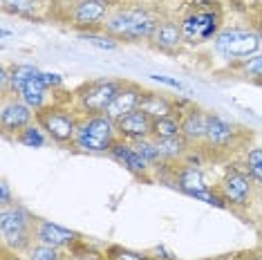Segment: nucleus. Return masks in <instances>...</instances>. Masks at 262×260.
<instances>
[{
  "mask_svg": "<svg viewBox=\"0 0 262 260\" xmlns=\"http://www.w3.org/2000/svg\"><path fill=\"white\" fill-rule=\"evenodd\" d=\"M188 11L182 16L180 27L188 45H200L215 38L222 29V7L217 0H188Z\"/></svg>",
  "mask_w": 262,
  "mask_h": 260,
  "instance_id": "f257e3e1",
  "label": "nucleus"
},
{
  "mask_svg": "<svg viewBox=\"0 0 262 260\" xmlns=\"http://www.w3.org/2000/svg\"><path fill=\"white\" fill-rule=\"evenodd\" d=\"M157 25L159 20L144 7H117L110 11L103 29L117 40L139 43V40H150Z\"/></svg>",
  "mask_w": 262,
  "mask_h": 260,
  "instance_id": "f03ea898",
  "label": "nucleus"
},
{
  "mask_svg": "<svg viewBox=\"0 0 262 260\" xmlns=\"http://www.w3.org/2000/svg\"><path fill=\"white\" fill-rule=\"evenodd\" d=\"M36 218L25 206L9 204L0 206V238L3 247L16 253H27L29 247L36 242Z\"/></svg>",
  "mask_w": 262,
  "mask_h": 260,
  "instance_id": "7ed1b4c3",
  "label": "nucleus"
},
{
  "mask_svg": "<svg viewBox=\"0 0 262 260\" xmlns=\"http://www.w3.org/2000/svg\"><path fill=\"white\" fill-rule=\"evenodd\" d=\"M119 139L117 126L108 115H92L79 123L74 137V148L90 155H108L110 148Z\"/></svg>",
  "mask_w": 262,
  "mask_h": 260,
  "instance_id": "20e7f679",
  "label": "nucleus"
},
{
  "mask_svg": "<svg viewBox=\"0 0 262 260\" xmlns=\"http://www.w3.org/2000/svg\"><path fill=\"white\" fill-rule=\"evenodd\" d=\"M170 184L177 191L190 195L195 200L217 206V209H229L224 202V198L220 195L217 186H211L206 182L202 168H198V164H188V162H180V164H170Z\"/></svg>",
  "mask_w": 262,
  "mask_h": 260,
  "instance_id": "39448f33",
  "label": "nucleus"
},
{
  "mask_svg": "<svg viewBox=\"0 0 262 260\" xmlns=\"http://www.w3.org/2000/svg\"><path fill=\"white\" fill-rule=\"evenodd\" d=\"M217 191L224 198V202L229 209L233 211H244V209H251L255 193H258V184L251 177V173L247 170V166H229L224 170L222 180L217 182Z\"/></svg>",
  "mask_w": 262,
  "mask_h": 260,
  "instance_id": "423d86ee",
  "label": "nucleus"
},
{
  "mask_svg": "<svg viewBox=\"0 0 262 260\" xmlns=\"http://www.w3.org/2000/svg\"><path fill=\"white\" fill-rule=\"evenodd\" d=\"M126 81L119 79H97V81H88L76 90V101L79 108L85 112V117L92 115H105L108 105L112 103V99L119 94V90L123 88Z\"/></svg>",
  "mask_w": 262,
  "mask_h": 260,
  "instance_id": "0eeeda50",
  "label": "nucleus"
},
{
  "mask_svg": "<svg viewBox=\"0 0 262 260\" xmlns=\"http://www.w3.org/2000/svg\"><path fill=\"white\" fill-rule=\"evenodd\" d=\"M36 123L45 130V135L58 146H72L76 130H79V119L70 110L58 108V105H45L36 112Z\"/></svg>",
  "mask_w": 262,
  "mask_h": 260,
  "instance_id": "6e6552de",
  "label": "nucleus"
},
{
  "mask_svg": "<svg viewBox=\"0 0 262 260\" xmlns=\"http://www.w3.org/2000/svg\"><path fill=\"white\" fill-rule=\"evenodd\" d=\"M213 45L222 56L226 58H249L258 54L262 40L255 34V29H242V27H222L220 34L213 38Z\"/></svg>",
  "mask_w": 262,
  "mask_h": 260,
  "instance_id": "1a4fd4ad",
  "label": "nucleus"
},
{
  "mask_svg": "<svg viewBox=\"0 0 262 260\" xmlns=\"http://www.w3.org/2000/svg\"><path fill=\"white\" fill-rule=\"evenodd\" d=\"M34 112L23 99H16V94H7L3 97V110H0V126H3L5 137L14 135V139L25 130L27 126L34 123Z\"/></svg>",
  "mask_w": 262,
  "mask_h": 260,
  "instance_id": "9d476101",
  "label": "nucleus"
},
{
  "mask_svg": "<svg viewBox=\"0 0 262 260\" xmlns=\"http://www.w3.org/2000/svg\"><path fill=\"white\" fill-rule=\"evenodd\" d=\"M110 11L112 5H108L105 0H79L70 7V20L74 27L94 32V29H103Z\"/></svg>",
  "mask_w": 262,
  "mask_h": 260,
  "instance_id": "9b49d317",
  "label": "nucleus"
},
{
  "mask_svg": "<svg viewBox=\"0 0 262 260\" xmlns=\"http://www.w3.org/2000/svg\"><path fill=\"white\" fill-rule=\"evenodd\" d=\"M237 135H240V130H235L233 123H229L226 119L211 112V117H208V128H206V135H204L202 144L211 150H231L237 141Z\"/></svg>",
  "mask_w": 262,
  "mask_h": 260,
  "instance_id": "f8f14e48",
  "label": "nucleus"
},
{
  "mask_svg": "<svg viewBox=\"0 0 262 260\" xmlns=\"http://www.w3.org/2000/svg\"><path fill=\"white\" fill-rule=\"evenodd\" d=\"M34 233H36V242L56 247V249L74 247L79 242V233L70 231V229H65L52 220H43V218H36V231Z\"/></svg>",
  "mask_w": 262,
  "mask_h": 260,
  "instance_id": "ddd939ff",
  "label": "nucleus"
},
{
  "mask_svg": "<svg viewBox=\"0 0 262 260\" xmlns=\"http://www.w3.org/2000/svg\"><path fill=\"white\" fill-rule=\"evenodd\" d=\"M117 126V135L123 141H139V139H148L152 135V119L148 115H144L141 110H135L130 115L121 117L119 121H115Z\"/></svg>",
  "mask_w": 262,
  "mask_h": 260,
  "instance_id": "4468645a",
  "label": "nucleus"
},
{
  "mask_svg": "<svg viewBox=\"0 0 262 260\" xmlns=\"http://www.w3.org/2000/svg\"><path fill=\"white\" fill-rule=\"evenodd\" d=\"M141 97H144V88L137 85V83H130V81H126V83H123V88L119 90V94H117L115 99H112V103L108 105L105 115H108L112 121H119L121 117H126V115H130V112L139 110Z\"/></svg>",
  "mask_w": 262,
  "mask_h": 260,
  "instance_id": "2eb2a0df",
  "label": "nucleus"
},
{
  "mask_svg": "<svg viewBox=\"0 0 262 260\" xmlns=\"http://www.w3.org/2000/svg\"><path fill=\"white\" fill-rule=\"evenodd\" d=\"M108 155L115 159V162L121 164L126 170H130L133 175H139V177H146V173L152 168L150 164H148L146 159L135 150V146L130 144V141H123V139H117L115 141V146L110 148Z\"/></svg>",
  "mask_w": 262,
  "mask_h": 260,
  "instance_id": "dca6fc26",
  "label": "nucleus"
},
{
  "mask_svg": "<svg viewBox=\"0 0 262 260\" xmlns=\"http://www.w3.org/2000/svg\"><path fill=\"white\" fill-rule=\"evenodd\" d=\"M208 117H211V112L195 108V105H190L186 112H180L182 135L190 141V144L204 141V135H206V128H208Z\"/></svg>",
  "mask_w": 262,
  "mask_h": 260,
  "instance_id": "f3484780",
  "label": "nucleus"
},
{
  "mask_svg": "<svg viewBox=\"0 0 262 260\" xmlns=\"http://www.w3.org/2000/svg\"><path fill=\"white\" fill-rule=\"evenodd\" d=\"M150 43H152V47H157V50H162V52H175V50H180L182 43H186V40H184L182 27L177 20H159Z\"/></svg>",
  "mask_w": 262,
  "mask_h": 260,
  "instance_id": "a211bd4d",
  "label": "nucleus"
},
{
  "mask_svg": "<svg viewBox=\"0 0 262 260\" xmlns=\"http://www.w3.org/2000/svg\"><path fill=\"white\" fill-rule=\"evenodd\" d=\"M139 110L150 117V119H162V117H168V115H177L175 101L155 90H144V97L139 101Z\"/></svg>",
  "mask_w": 262,
  "mask_h": 260,
  "instance_id": "6ab92c4d",
  "label": "nucleus"
},
{
  "mask_svg": "<svg viewBox=\"0 0 262 260\" xmlns=\"http://www.w3.org/2000/svg\"><path fill=\"white\" fill-rule=\"evenodd\" d=\"M155 141H157V148H159V155H162V162L180 164V162H184V157L190 153V141L184 137V135L168 137V139H155Z\"/></svg>",
  "mask_w": 262,
  "mask_h": 260,
  "instance_id": "aec40b11",
  "label": "nucleus"
},
{
  "mask_svg": "<svg viewBox=\"0 0 262 260\" xmlns=\"http://www.w3.org/2000/svg\"><path fill=\"white\" fill-rule=\"evenodd\" d=\"M40 74H43V72H40ZM18 97H20L23 101H25L34 112H38V110H43V108H45V101H47V88H45L43 81H40V76H36V79L27 81L25 88L20 90Z\"/></svg>",
  "mask_w": 262,
  "mask_h": 260,
  "instance_id": "412c9836",
  "label": "nucleus"
},
{
  "mask_svg": "<svg viewBox=\"0 0 262 260\" xmlns=\"http://www.w3.org/2000/svg\"><path fill=\"white\" fill-rule=\"evenodd\" d=\"M9 72H11L9 94H20V90L25 88L27 81H32V79H36V76H40V70L34 68V65H29V63L14 65V68H9Z\"/></svg>",
  "mask_w": 262,
  "mask_h": 260,
  "instance_id": "4be33fe9",
  "label": "nucleus"
},
{
  "mask_svg": "<svg viewBox=\"0 0 262 260\" xmlns=\"http://www.w3.org/2000/svg\"><path fill=\"white\" fill-rule=\"evenodd\" d=\"M182 135V119L180 115H168L162 119H152V139H168Z\"/></svg>",
  "mask_w": 262,
  "mask_h": 260,
  "instance_id": "5701e85b",
  "label": "nucleus"
},
{
  "mask_svg": "<svg viewBox=\"0 0 262 260\" xmlns=\"http://www.w3.org/2000/svg\"><path fill=\"white\" fill-rule=\"evenodd\" d=\"M47 135H45V130L38 126V123H32V126H27L23 133L16 137V141L23 146H27V148H43V146L47 144Z\"/></svg>",
  "mask_w": 262,
  "mask_h": 260,
  "instance_id": "b1692460",
  "label": "nucleus"
},
{
  "mask_svg": "<svg viewBox=\"0 0 262 260\" xmlns=\"http://www.w3.org/2000/svg\"><path fill=\"white\" fill-rule=\"evenodd\" d=\"M0 5H3V11L14 16H23V18H34L38 9L36 0H0Z\"/></svg>",
  "mask_w": 262,
  "mask_h": 260,
  "instance_id": "393cba45",
  "label": "nucleus"
},
{
  "mask_svg": "<svg viewBox=\"0 0 262 260\" xmlns=\"http://www.w3.org/2000/svg\"><path fill=\"white\" fill-rule=\"evenodd\" d=\"M133 146H135V150L139 153V155L144 157L148 164H150V166H159V164H164L162 162V155H159V148H157V141H155L152 137L133 141Z\"/></svg>",
  "mask_w": 262,
  "mask_h": 260,
  "instance_id": "a878e982",
  "label": "nucleus"
},
{
  "mask_svg": "<svg viewBox=\"0 0 262 260\" xmlns=\"http://www.w3.org/2000/svg\"><path fill=\"white\" fill-rule=\"evenodd\" d=\"M244 166L251 173L258 188H262V146H253V148L247 150V155H244Z\"/></svg>",
  "mask_w": 262,
  "mask_h": 260,
  "instance_id": "bb28decb",
  "label": "nucleus"
},
{
  "mask_svg": "<svg viewBox=\"0 0 262 260\" xmlns=\"http://www.w3.org/2000/svg\"><path fill=\"white\" fill-rule=\"evenodd\" d=\"M27 260H68L65 253L56 247L43 245V242H34L27 251Z\"/></svg>",
  "mask_w": 262,
  "mask_h": 260,
  "instance_id": "cd10ccee",
  "label": "nucleus"
},
{
  "mask_svg": "<svg viewBox=\"0 0 262 260\" xmlns=\"http://www.w3.org/2000/svg\"><path fill=\"white\" fill-rule=\"evenodd\" d=\"M237 72L244 79H262V52L249 58H242L240 65H237Z\"/></svg>",
  "mask_w": 262,
  "mask_h": 260,
  "instance_id": "c85d7f7f",
  "label": "nucleus"
},
{
  "mask_svg": "<svg viewBox=\"0 0 262 260\" xmlns=\"http://www.w3.org/2000/svg\"><path fill=\"white\" fill-rule=\"evenodd\" d=\"M105 260H148L150 256L148 253H141V251H135V249H128V247H121V245H110L105 249Z\"/></svg>",
  "mask_w": 262,
  "mask_h": 260,
  "instance_id": "c756f323",
  "label": "nucleus"
},
{
  "mask_svg": "<svg viewBox=\"0 0 262 260\" xmlns=\"http://www.w3.org/2000/svg\"><path fill=\"white\" fill-rule=\"evenodd\" d=\"M81 38L85 40V43H90L94 47H101V50H117V38L108 36V34H94V32H85L81 34Z\"/></svg>",
  "mask_w": 262,
  "mask_h": 260,
  "instance_id": "7c9ffc66",
  "label": "nucleus"
},
{
  "mask_svg": "<svg viewBox=\"0 0 262 260\" xmlns=\"http://www.w3.org/2000/svg\"><path fill=\"white\" fill-rule=\"evenodd\" d=\"M40 81L45 83L47 90H50V88L54 90V88H61L63 85V76L61 74H54V72H43V74H40Z\"/></svg>",
  "mask_w": 262,
  "mask_h": 260,
  "instance_id": "2f4dec72",
  "label": "nucleus"
},
{
  "mask_svg": "<svg viewBox=\"0 0 262 260\" xmlns=\"http://www.w3.org/2000/svg\"><path fill=\"white\" fill-rule=\"evenodd\" d=\"M16 200L11 198V191H9V184H7V180H3L0 182V206H9V204H14Z\"/></svg>",
  "mask_w": 262,
  "mask_h": 260,
  "instance_id": "473e14b6",
  "label": "nucleus"
},
{
  "mask_svg": "<svg viewBox=\"0 0 262 260\" xmlns=\"http://www.w3.org/2000/svg\"><path fill=\"white\" fill-rule=\"evenodd\" d=\"M150 79H152V81H157V83H164V85H168V88H175V90H184V85L180 83V81H175V79H168V76H162V74H150Z\"/></svg>",
  "mask_w": 262,
  "mask_h": 260,
  "instance_id": "72a5a7b5",
  "label": "nucleus"
},
{
  "mask_svg": "<svg viewBox=\"0 0 262 260\" xmlns=\"http://www.w3.org/2000/svg\"><path fill=\"white\" fill-rule=\"evenodd\" d=\"M3 260H20V256L16 251H9V249L3 247Z\"/></svg>",
  "mask_w": 262,
  "mask_h": 260,
  "instance_id": "f704fd0d",
  "label": "nucleus"
},
{
  "mask_svg": "<svg viewBox=\"0 0 262 260\" xmlns=\"http://www.w3.org/2000/svg\"><path fill=\"white\" fill-rule=\"evenodd\" d=\"M247 260H262V247H258V249H253L251 253H249Z\"/></svg>",
  "mask_w": 262,
  "mask_h": 260,
  "instance_id": "c9c22d12",
  "label": "nucleus"
},
{
  "mask_svg": "<svg viewBox=\"0 0 262 260\" xmlns=\"http://www.w3.org/2000/svg\"><path fill=\"white\" fill-rule=\"evenodd\" d=\"M253 29H255V34H258L260 40H262V20H260V23H255V27H253Z\"/></svg>",
  "mask_w": 262,
  "mask_h": 260,
  "instance_id": "e433bc0d",
  "label": "nucleus"
},
{
  "mask_svg": "<svg viewBox=\"0 0 262 260\" xmlns=\"http://www.w3.org/2000/svg\"><path fill=\"white\" fill-rule=\"evenodd\" d=\"M258 238H260V247H262V224L258 227Z\"/></svg>",
  "mask_w": 262,
  "mask_h": 260,
  "instance_id": "4c0bfd02",
  "label": "nucleus"
},
{
  "mask_svg": "<svg viewBox=\"0 0 262 260\" xmlns=\"http://www.w3.org/2000/svg\"><path fill=\"white\" fill-rule=\"evenodd\" d=\"M105 3H108V5H115V0H105Z\"/></svg>",
  "mask_w": 262,
  "mask_h": 260,
  "instance_id": "58836bf2",
  "label": "nucleus"
},
{
  "mask_svg": "<svg viewBox=\"0 0 262 260\" xmlns=\"http://www.w3.org/2000/svg\"><path fill=\"white\" fill-rule=\"evenodd\" d=\"M148 260H159V258H155V256H150V258H148Z\"/></svg>",
  "mask_w": 262,
  "mask_h": 260,
  "instance_id": "ea45409f",
  "label": "nucleus"
},
{
  "mask_svg": "<svg viewBox=\"0 0 262 260\" xmlns=\"http://www.w3.org/2000/svg\"><path fill=\"white\" fill-rule=\"evenodd\" d=\"M36 3H47V0H36Z\"/></svg>",
  "mask_w": 262,
  "mask_h": 260,
  "instance_id": "a19ab883",
  "label": "nucleus"
}]
</instances>
